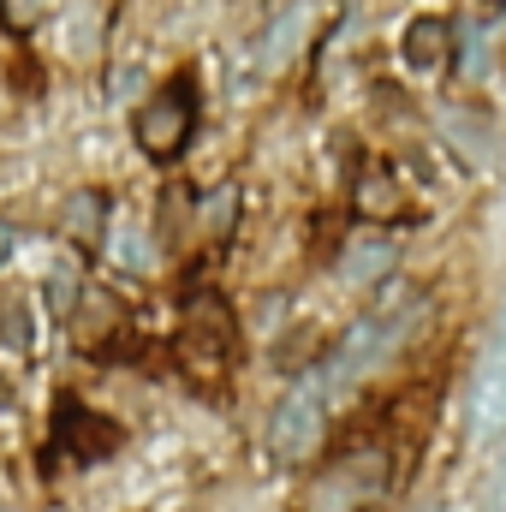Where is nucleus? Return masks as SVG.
Masks as SVG:
<instances>
[{
    "mask_svg": "<svg viewBox=\"0 0 506 512\" xmlns=\"http://www.w3.org/2000/svg\"><path fill=\"white\" fill-rule=\"evenodd\" d=\"M0 18H6L12 30H30V24H36V6H0Z\"/></svg>",
    "mask_w": 506,
    "mask_h": 512,
    "instance_id": "nucleus-11",
    "label": "nucleus"
},
{
    "mask_svg": "<svg viewBox=\"0 0 506 512\" xmlns=\"http://www.w3.org/2000/svg\"><path fill=\"white\" fill-rule=\"evenodd\" d=\"M191 126H197V90H191V78H179V84H167V90H155L143 108H137V149L149 155V161H173L185 143H191Z\"/></svg>",
    "mask_w": 506,
    "mask_h": 512,
    "instance_id": "nucleus-3",
    "label": "nucleus"
},
{
    "mask_svg": "<svg viewBox=\"0 0 506 512\" xmlns=\"http://www.w3.org/2000/svg\"><path fill=\"white\" fill-rule=\"evenodd\" d=\"M328 399H334V387L322 376V364H310L292 382V393L274 405V417H268V459L274 465H298V459L316 453L322 423H328Z\"/></svg>",
    "mask_w": 506,
    "mask_h": 512,
    "instance_id": "nucleus-2",
    "label": "nucleus"
},
{
    "mask_svg": "<svg viewBox=\"0 0 506 512\" xmlns=\"http://www.w3.org/2000/svg\"><path fill=\"white\" fill-rule=\"evenodd\" d=\"M393 262H399V245L393 239H352L340 251V280L346 286H376L381 274H393Z\"/></svg>",
    "mask_w": 506,
    "mask_h": 512,
    "instance_id": "nucleus-7",
    "label": "nucleus"
},
{
    "mask_svg": "<svg viewBox=\"0 0 506 512\" xmlns=\"http://www.w3.org/2000/svg\"><path fill=\"white\" fill-rule=\"evenodd\" d=\"M381 483H387V459L381 453H346L340 465L322 471L316 495H310V512H358L364 501H376Z\"/></svg>",
    "mask_w": 506,
    "mask_h": 512,
    "instance_id": "nucleus-4",
    "label": "nucleus"
},
{
    "mask_svg": "<svg viewBox=\"0 0 506 512\" xmlns=\"http://www.w3.org/2000/svg\"><path fill=\"white\" fill-rule=\"evenodd\" d=\"M417 322H423V292H393L381 310H370L364 322H352V328L340 334V346L322 358L328 387L340 393V387H358L364 376H376L381 364L399 352V340H411Z\"/></svg>",
    "mask_w": 506,
    "mask_h": 512,
    "instance_id": "nucleus-1",
    "label": "nucleus"
},
{
    "mask_svg": "<svg viewBox=\"0 0 506 512\" xmlns=\"http://www.w3.org/2000/svg\"><path fill=\"white\" fill-rule=\"evenodd\" d=\"M358 209H364L370 221L405 215V191H399V179H393L387 167H364V173H358Z\"/></svg>",
    "mask_w": 506,
    "mask_h": 512,
    "instance_id": "nucleus-8",
    "label": "nucleus"
},
{
    "mask_svg": "<svg viewBox=\"0 0 506 512\" xmlns=\"http://www.w3.org/2000/svg\"><path fill=\"white\" fill-rule=\"evenodd\" d=\"M399 48H405V66L411 72H435V66L453 60V24L447 18H411Z\"/></svg>",
    "mask_w": 506,
    "mask_h": 512,
    "instance_id": "nucleus-6",
    "label": "nucleus"
},
{
    "mask_svg": "<svg viewBox=\"0 0 506 512\" xmlns=\"http://www.w3.org/2000/svg\"><path fill=\"white\" fill-rule=\"evenodd\" d=\"M179 346H185V364H197V370H221V364L233 358V316H227V304L209 298V292L191 298Z\"/></svg>",
    "mask_w": 506,
    "mask_h": 512,
    "instance_id": "nucleus-5",
    "label": "nucleus"
},
{
    "mask_svg": "<svg viewBox=\"0 0 506 512\" xmlns=\"http://www.w3.org/2000/svg\"><path fill=\"white\" fill-rule=\"evenodd\" d=\"M233 227V191H221V197H209V209H203V233L215 239V233H227Z\"/></svg>",
    "mask_w": 506,
    "mask_h": 512,
    "instance_id": "nucleus-10",
    "label": "nucleus"
},
{
    "mask_svg": "<svg viewBox=\"0 0 506 512\" xmlns=\"http://www.w3.org/2000/svg\"><path fill=\"white\" fill-rule=\"evenodd\" d=\"M12 245H18V239H12V227H0V262L12 256Z\"/></svg>",
    "mask_w": 506,
    "mask_h": 512,
    "instance_id": "nucleus-12",
    "label": "nucleus"
},
{
    "mask_svg": "<svg viewBox=\"0 0 506 512\" xmlns=\"http://www.w3.org/2000/svg\"><path fill=\"white\" fill-rule=\"evenodd\" d=\"M501 346H506V310H501Z\"/></svg>",
    "mask_w": 506,
    "mask_h": 512,
    "instance_id": "nucleus-13",
    "label": "nucleus"
},
{
    "mask_svg": "<svg viewBox=\"0 0 506 512\" xmlns=\"http://www.w3.org/2000/svg\"><path fill=\"white\" fill-rule=\"evenodd\" d=\"M66 227L90 239V233L102 227V197H90V191H84V197H72V209H66Z\"/></svg>",
    "mask_w": 506,
    "mask_h": 512,
    "instance_id": "nucleus-9",
    "label": "nucleus"
}]
</instances>
